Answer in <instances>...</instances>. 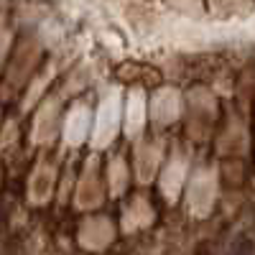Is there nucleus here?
I'll list each match as a JSON object with an SVG mask.
<instances>
[{
	"label": "nucleus",
	"instance_id": "1",
	"mask_svg": "<svg viewBox=\"0 0 255 255\" xmlns=\"http://www.w3.org/2000/svg\"><path fill=\"white\" fill-rule=\"evenodd\" d=\"M232 255H255V243L248 235H240L232 243Z\"/></svg>",
	"mask_w": 255,
	"mask_h": 255
},
{
	"label": "nucleus",
	"instance_id": "2",
	"mask_svg": "<svg viewBox=\"0 0 255 255\" xmlns=\"http://www.w3.org/2000/svg\"><path fill=\"white\" fill-rule=\"evenodd\" d=\"M194 255H215V250H212L207 243H199V245H197V250H194Z\"/></svg>",
	"mask_w": 255,
	"mask_h": 255
}]
</instances>
